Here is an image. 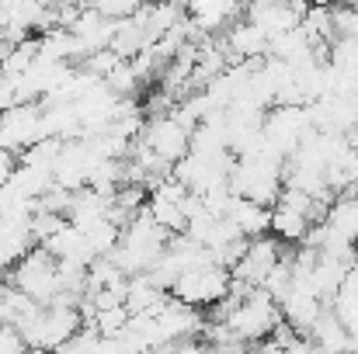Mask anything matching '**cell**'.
<instances>
[{
	"mask_svg": "<svg viewBox=\"0 0 358 354\" xmlns=\"http://www.w3.org/2000/svg\"><path fill=\"white\" fill-rule=\"evenodd\" d=\"M282 163L285 160H278L271 153L237 156L227 184L237 198H250L257 205H275V198L282 195Z\"/></svg>",
	"mask_w": 358,
	"mask_h": 354,
	"instance_id": "1",
	"label": "cell"
},
{
	"mask_svg": "<svg viewBox=\"0 0 358 354\" xmlns=\"http://www.w3.org/2000/svg\"><path fill=\"white\" fill-rule=\"evenodd\" d=\"M223 323L234 330L240 344H257V341L271 337V330L282 323V309L264 288H254L247 299H240L230 309V316Z\"/></svg>",
	"mask_w": 358,
	"mask_h": 354,
	"instance_id": "2",
	"label": "cell"
},
{
	"mask_svg": "<svg viewBox=\"0 0 358 354\" xmlns=\"http://www.w3.org/2000/svg\"><path fill=\"white\" fill-rule=\"evenodd\" d=\"M10 285L28 295L38 306H49L59 295V274H56V257L45 246H31L14 267H10Z\"/></svg>",
	"mask_w": 358,
	"mask_h": 354,
	"instance_id": "3",
	"label": "cell"
},
{
	"mask_svg": "<svg viewBox=\"0 0 358 354\" xmlns=\"http://www.w3.org/2000/svg\"><path fill=\"white\" fill-rule=\"evenodd\" d=\"M230 281H234L230 267L206 264V267H192V271L178 274L167 295L178 299V302H185V306H192V309H202V306H216L220 299H227Z\"/></svg>",
	"mask_w": 358,
	"mask_h": 354,
	"instance_id": "4",
	"label": "cell"
},
{
	"mask_svg": "<svg viewBox=\"0 0 358 354\" xmlns=\"http://www.w3.org/2000/svg\"><path fill=\"white\" fill-rule=\"evenodd\" d=\"M313 132V121H310V112L306 105H275L268 108L264 118H261V135L264 142L271 146V153H278L282 160Z\"/></svg>",
	"mask_w": 358,
	"mask_h": 354,
	"instance_id": "5",
	"label": "cell"
},
{
	"mask_svg": "<svg viewBox=\"0 0 358 354\" xmlns=\"http://www.w3.org/2000/svg\"><path fill=\"white\" fill-rule=\"evenodd\" d=\"M188 135H192V128L185 121H178L174 115H157L143 121V132L136 135V146L157 153L160 160H167L174 167L188 153Z\"/></svg>",
	"mask_w": 358,
	"mask_h": 354,
	"instance_id": "6",
	"label": "cell"
},
{
	"mask_svg": "<svg viewBox=\"0 0 358 354\" xmlns=\"http://www.w3.org/2000/svg\"><path fill=\"white\" fill-rule=\"evenodd\" d=\"M45 139V121H42V105L24 101V105H10L0 112V146L7 153H21L31 142Z\"/></svg>",
	"mask_w": 358,
	"mask_h": 354,
	"instance_id": "7",
	"label": "cell"
},
{
	"mask_svg": "<svg viewBox=\"0 0 358 354\" xmlns=\"http://www.w3.org/2000/svg\"><path fill=\"white\" fill-rule=\"evenodd\" d=\"M285 257V243L282 239H275V236H254V239H247V250H243V257H240L237 264L230 267V274L243 281V285H250V288H261V281L268 278V271L278 264Z\"/></svg>",
	"mask_w": 358,
	"mask_h": 354,
	"instance_id": "8",
	"label": "cell"
},
{
	"mask_svg": "<svg viewBox=\"0 0 358 354\" xmlns=\"http://www.w3.org/2000/svg\"><path fill=\"white\" fill-rule=\"evenodd\" d=\"M324 299H317L306 285H299V281H292V288L285 292V299L278 302V309H282V320L296 330V334H310V327L317 323V316L324 313Z\"/></svg>",
	"mask_w": 358,
	"mask_h": 354,
	"instance_id": "9",
	"label": "cell"
},
{
	"mask_svg": "<svg viewBox=\"0 0 358 354\" xmlns=\"http://www.w3.org/2000/svg\"><path fill=\"white\" fill-rule=\"evenodd\" d=\"M240 10H243V3L240 0H185V14H188V21L202 31V35H216V31H223L227 24H234L240 17Z\"/></svg>",
	"mask_w": 358,
	"mask_h": 354,
	"instance_id": "10",
	"label": "cell"
},
{
	"mask_svg": "<svg viewBox=\"0 0 358 354\" xmlns=\"http://www.w3.org/2000/svg\"><path fill=\"white\" fill-rule=\"evenodd\" d=\"M223 45H227L230 59H261V56H268V35L247 17L230 24Z\"/></svg>",
	"mask_w": 358,
	"mask_h": 354,
	"instance_id": "11",
	"label": "cell"
},
{
	"mask_svg": "<svg viewBox=\"0 0 358 354\" xmlns=\"http://www.w3.org/2000/svg\"><path fill=\"white\" fill-rule=\"evenodd\" d=\"M223 219H230L240 236L254 239V236L268 233V226H271V205H257L250 198H237L234 195V202H230V209H227Z\"/></svg>",
	"mask_w": 358,
	"mask_h": 354,
	"instance_id": "12",
	"label": "cell"
},
{
	"mask_svg": "<svg viewBox=\"0 0 358 354\" xmlns=\"http://www.w3.org/2000/svg\"><path fill=\"white\" fill-rule=\"evenodd\" d=\"M306 337H310L324 354H348L352 351V334H348V327L331 313V306H324V313L317 316V323L310 327Z\"/></svg>",
	"mask_w": 358,
	"mask_h": 354,
	"instance_id": "13",
	"label": "cell"
},
{
	"mask_svg": "<svg viewBox=\"0 0 358 354\" xmlns=\"http://www.w3.org/2000/svg\"><path fill=\"white\" fill-rule=\"evenodd\" d=\"M324 226L334 230L338 236H345V239H352V243H358V195L355 191L334 195V202L324 212Z\"/></svg>",
	"mask_w": 358,
	"mask_h": 354,
	"instance_id": "14",
	"label": "cell"
},
{
	"mask_svg": "<svg viewBox=\"0 0 358 354\" xmlns=\"http://www.w3.org/2000/svg\"><path fill=\"white\" fill-rule=\"evenodd\" d=\"M35 246L28 223H10V219H0V271L14 267L28 250Z\"/></svg>",
	"mask_w": 358,
	"mask_h": 354,
	"instance_id": "15",
	"label": "cell"
},
{
	"mask_svg": "<svg viewBox=\"0 0 358 354\" xmlns=\"http://www.w3.org/2000/svg\"><path fill=\"white\" fill-rule=\"evenodd\" d=\"M310 226H313V223H310L306 216H299V212H292V209H285V205H271V226H268V233L275 236V239H282V243H299Z\"/></svg>",
	"mask_w": 358,
	"mask_h": 354,
	"instance_id": "16",
	"label": "cell"
},
{
	"mask_svg": "<svg viewBox=\"0 0 358 354\" xmlns=\"http://www.w3.org/2000/svg\"><path fill=\"white\" fill-rule=\"evenodd\" d=\"M7 184L10 188H17L24 198H42L56 181H52V174L49 170H38V167H24V163H14V170H10V177H7Z\"/></svg>",
	"mask_w": 358,
	"mask_h": 354,
	"instance_id": "17",
	"label": "cell"
},
{
	"mask_svg": "<svg viewBox=\"0 0 358 354\" xmlns=\"http://www.w3.org/2000/svg\"><path fill=\"white\" fill-rule=\"evenodd\" d=\"M59 149H63V139L49 135V139H38V142H31L28 149H21V153H17V163L38 167V170H49V174H52V167H56V160H59Z\"/></svg>",
	"mask_w": 358,
	"mask_h": 354,
	"instance_id": "18",
	"label": "cell"
},
{
	"mask_svg": "<svg viewBox=\"0 0 358 354\" xmlns=\"http://www.w3.org/2000/svg\"><path fill=\"white\" fill-rule=\"evenodd\" d=\"M80 233H84V239H87V246H91V253H94V257H108V253L115 250V243H119L122 226H115V223L105 216V219H98V223L84 226Z\"/></svg>",
	"mask_w": 358,
	"mask_h": 354,
	"instance_id": "19",
	"label": "cell"
},
{
	"mask_svg": "<svg viewBox=\"0 0 358 354\" xmlns=\"http://www.w3.org/2000/svg\"><path fill=\"white\" fill-rule=\"evenodd\" d=\"M101 84H105L115 98H132V94H136V87H139V77H136V70L129 66V59H122L119 66H115Z\"/></svg>",
	"mask_w": 358,
	"mask_h": 354,
	"instance_id": "20",
	"label": "cell"
},
{
	"mask_svg": "<svg viewBox=\"0 0 358 354\" xmlns=\"http://www.w3.org/2000/svg\"><path fill=\"white\" fill-rule=\"evenodd\" d=\"M101 337H119L122 330L129 327V309L125 306H112V309H98L94 323H91Z\"/></svg>",
	"mask_w": 358,
	"mask_h": 354,
	"instance_id": "21",
	"label": "cell"
},
{
	"mask_svg": "<svg viewBox=\"0 0 358 354\" xmlns=\"http://www.w3.org/2000/svg\"><path fill=\"white\" fill-rule=\"evenodd\" d=\"M146 0H87V7H94L101 17H108V21H125V17H132L139 7H143Z\"/></svg>",
	"mask_w": 358,
	"mask_h": 354,
	"instance_id": "22",
	"label": "cell"
},
{
	"mask_svg": "<svg viewBox=\"0 0 358 354\" xmlns=\"http://www.w3.org/2000/svg\"><path fill=\"white\" fill-rule=\"evenodd\" d=\"M282 354H324V351H320L310 337H303V334H299L292 344H285V348H282Z\"/></svg>",
	"mask_w": 358,
	"mask_h": 354,
	"instance_id": "23",
	"label": "cell"
},
{
	"mask_svg": "<svg viewBox=\"0 0 358 354\" xmlns=\"http://www.w3.org/2000/svg\"><path fill=\"white\" fill-rule=\"evenodd\" d=\"M45 3H52V7H70V3H77V7H80V3H87V0H45Z\"/></svg>",
	"mask_w": 358,
	"mask_h": 354,
	"instance_id": "24",
	"label": "cell"
},
{
	"mask_svg": "<svg viewBox=\"0 0 358 354\" xmlns=\"http://www.w3.org/2000/svg\"><path fill=\"white\" fill-rule=\"evenodd\" d=\"M355 267H358V243H355Z\"/></svg>",
	"mask_w": 358,
	"mask_h": 354,
	"instance_id": "25",
	"label": "cell"
},
{
	"mask_svg": "<svg viewBox=\"0 0 358 354\" xmlns=\"http://www.w3.org/2000/svg\"><path fill=\"white\" fill-rule=\"evenodd\" d=\"M178 3H185V0H178Z\"/></svg>",
	"mask_w": 358,
	"mask_h": 354,
	"instance_id": "26",
	"label": "cell"
}]
</instances>
